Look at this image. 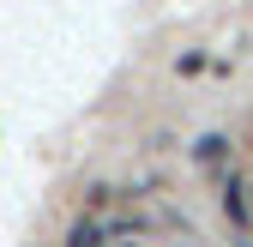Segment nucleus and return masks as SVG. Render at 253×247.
Listing matches in <instances>:
<instances>
[{
  "mask_svg": "<svg viewBox=\"0 0 253 247\" xmlns=\"http://www.w3.org/2000/svg\"><path fill=\"white\" fill-rule=\"evenodd\" d=\"M223 217H229L235 229H247V223H253V217H247V199H241V181H235V175L223 181Z\"/></svg>",
  "mask_w": 253,
  "mask_h": 247,
  "instance_id": "1",
  "label": "nucleus"
},
{
  "mask_svg": "<svg viewBox=\"0 0 253 247\" xmlns=\"http://www.w3.org/2000/svg\"><path fill=\"white\" fill-rule=\"evenodd\" d=\"M223 157H229V139H223V133H211V139H199V163H211V169H217Z\"/></svg>",
  "mask_w": 253,
  "mask_h": 247,
  "instance_id": "2",
  "label": "nucleus"
}]
</instances>
